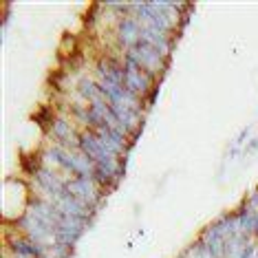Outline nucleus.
Instances as JSON below:
<instances>
[{"label":"nucleus","instance_id":"obj_2","mask_svg":"<svg viewBox=\"0 0 258 258\" xmlns=\"http://www.w3.org/2000/svg\"><path fill=\"white\" fill-rule=\"evenodd\" d=\"M49 135L53 137V144L62 146V148L69 150H80V137L82 131L75 126L73 117L71 115H55L53 121L49 126Z\"/></svg>","mask_w":258,"mask_h":258},{"label":"nucleus","instance_id":"obj_9","mask_svg":"<svg viewBox=\"0 0 258 258\" xmlns=\"http://www.w3.org/2000/svg\"><path fill=\"white\" fill-rule=\"evenodd\" d=\"M95 80H106V82H113V84H121L124 86V78H126V69H124V62L121 57H115V55H106V57H99L95 69Z\"/></svg>","mask_w":258,"mask_h":258},{"label":"nucleus","instance_id":"obj_12","mask_svg":"<svg viewBox=\"0 0 258 258\" xmlns=\"http://www.w3.org/2000/svg\"><path fill=\"white\" fill-rule=\"evenodd\" d=\"M258 148V139H251V142L247 144V148H245L243 152H245V155H249V152H254Z\"/></svg>","mask_w":258,"mask_h":258},{"label":"nucleus","instance_id":"obj_4","mask_svg":"<svg viewBox=\"0 0 258 258\" xmlns=\"http://www.w3.org/2000/svg\"><path fill=\"white\" fill-rule=\"evenodd\" d=\"M14 230L18 234H25L27 238L36 240L38 245H55V232L29 212L20 214L18 219H14Z\"/></svg>","mask_w":258,"mask_h":258},{"label":"nucleus","instance_id":"obj_10","mask_svg":"<svg viewBox=\"0 0 258 258\" xmlns=\"http://www.w3.org/2000/svg\"><path fill=\"white\" fill-rule=\"evenodd\" d=\"M139 42L152 46V49H157L161 55L170 57L174 51V44H177V38L174 36H168V33L159 31V29H142V40Z\"/></svg>","mask_w":258,"mask_h":258},{"label":"nucleus","instance_id":"obj_6","mask_svg":"<svg viewBox=\"0 0 258 258\" xmlns=\"http://www.w3.org/2000/svg\"><path fill=\"white\" fill-rule=\"evenodd\" d=\"M5 251L9 256H20V258H44L46 256V247L38 245L36 240L27 238L25 234H5Z\"/></svg>","mask_w":258,"mask_h":258},{"label":"nucleus","instance_id":"obj_5","mask_svg":"<svg viewBox=\"0 0 258 258\" xmlns=\"http://www.w3.org/2000/svg\"><path fill=\"white\" fill-rule=\"evenodd\" d=\"M121 62H124V69H126L124 86L133 93V95H137L139 99H146V97L150 95V91L155 89L159 82H157L155 78H150L146 71H142L137 64H133V62H128V60H121Z\"/></svg>","mask_w":258,"mask_h":258},{"label":"nucleus","instance_id":"obj_11","mask_svg":"<svg viewBox=\"0 0 258 258\" xmlns=\"http://www.w3.org/2000/svg\"><path fill=\"white\" fill-rule=\"evenodd\" d=\"M78 95H80V99H84L86 104H93V102H97V99H102V91H99L97 80L91 78V75L82 78L78 82Z\"/></svg>","mask_w":258,"mask_h":258},{"label":"nucleus","instance_id":"obj_1","mask_svg":"<svg viewBox=\"0 0 258 258\" xmlns=\"http://www.w3.org/2000/svg\"><path fill=\"white\" fill-rule=\"evenodd\" d=\"M121 60L137 64L142 71H146L157 82H161L163 75H166L170 69V57L161 55L157 49H152V46L144 44V42H139L137 46H133V49H128V51H121Z\"/></svg>","mask_w":258,"mask_h":258},{"label":"nucleus","instance_id":"obj_7","mask_svg":"<svg viewBox=\"0 0 258 258\" xmlns=\"http://www.w3.org/2000/svg\"><path fill=\"white\" fill-rule=\"evenodd\" d=\"M139 40H142V25L137 22L133 14H126L121 16L119 20H117L115 25V42L117 46H121L124 51L133 49V46L139 44Z\"/></svg>","mask_w":258,"mask_h":258},{"label":"nucleus","instance_id":"obj_3","mask_svg":"<svg viewBox=\"0 0 258 258\" xmlns=\"http://www.w3.org/2000/svg\"><path fill=\"white\" fill-rule=\"evenodd\" d=\"M67 192L73 195L75 199H80L82 203H86L89 208L93 210H99L106 192L102 190V185L97 183L95 179H89V177H73L67 181Z\"/></svg>","mask_w":258,"mask_h":258},{"label":"nucleus","instance_id":"obj_13","mask_svg":"<svg viewBox=\"0 0 258 258\" xmlns=\"http://www.w3.org/2000/svg\"><path fill=\"white\" fill-rule=\"evenodd\" d=\"M177 258H185V256H183V254H181V256H177Z\"/></svg>","mask_w":258,"mask_h":258},{"label":"nucleus","instance_id":"obj_8","mask_svg":"<svg viewBox=\"0 0 258 258\" xmlns=\"http://www.w3.org/2000/svg\"><path fill=\"white\" fill-rule=\"evenodd\" d=\"M49 203H53L57 210H60L62 214L67 216H73V219H82V221H93V216L97 214V210L89 208L86 203H82L80 199H75L73 195H69V192H64V195H57L53 197Z\"/></svg>","mask_w":258,"mask_h":258}]
</instances>
